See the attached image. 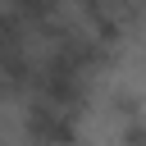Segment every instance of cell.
Here are the masks:
<instances>
[{
	"label": "cell",
	"mask_w": 146,
	"mask_h": 146,
	"mask_svg": "<svg viewBox=\"0 0 146 146\" xmlns=\"http://www.w3.org/2000/svg\"><path fill=\"white\" fill-rule=\"evenodd\" d=\"M119 146H146V119L123 123V128H119Z\"/></svg>",
	"instance_id": "4"
},
{
	"label": "cell",
	"mask_w": 146,
	"mask_h": 146,
	"mask_svg": "<svg viewBox=\"0 0 146 146\" xmlns=\"http://www.w3.org/2000/svg\"><path fill=\"white\" fill-rule=\"evenodd\" d=\"M105 114H110L114 128L137 123V119H146V96H141L137 87H110V96H105Z\"/></svg>",
	"instance_id": "3"
},
{
	"label": "cell",
	"mask_w": 146,
	"mask_h": 146,
	"mask_svg": "<svg viewBox=\"0 0 146 146\" xmlns=\"http://www.w3.org/2000/svg\"><path fill=\"white\" fill-rule=\"evenodd\" d=\"M23 141L27 146H82V114L55 100L27 96L23 105Z\"/></svg>",
	"instance_id": "1"
},
{
	"label": "cell",
	"mask_w": 146,
	"mask_h": 146,
	"mask_svg": "<svg viewBox=\"0 0 146 146\" xmlns=\"http://www.w3.org/2000/svg\"><path fill=\"white\" fill-rule=\"evenodd\" d=\"M0 9H9L27 32H46L64 18V0H0Z\"/></svg>",
	"instance_id": "2"
}]
</instances>
